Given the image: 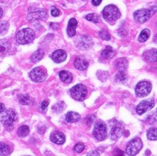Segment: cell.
<instances>
[{
  "label": "cell",
  "mask_w": 157,
  "mask_h": 156,
  "mask_svg": "<svg viewBox=\"0 0 157 156\" xmlns=\"http://www.w3.org/2000/svg\"><path fill=\"white\" fill-rule=\"evenodd\" d=\"M35 38V34L34 31L29 28H25L19 31L17 36L16 40L20 44H27L32 43Z\"/></svg>",
  "instance_id": "6da1fadb"
},
{
  "label": "cell",
  "mask_w": 157,
  "mask_h": 156,
  "mask_svg": "<svg viewBox=\"0 0 157 156\" xmlns=\"http://www.w3.org/2000/svg\"><path fill=\"white\" fill-rule=\"evenodd\" d=\"M16 119H17V117H16V113L14 110L8 109L2 115L1 121L5 128L10 131L13 128Z\"/></svg>",
  "instance_id": "7a4b0ae2"
},
{
  "label": "cell",
  "mask_w": 157,
  "mask_h": 156,
  "mask_svg": "<svg viewBox=\"0 0 157 156\" xmlns=\"http://www.w3.org/2000/svg\"><path fill=\"white\" fill-rule=\"evenodd\" d=\"M103 16L107 22H113L119 19L121 13L116 6L109 5L104 8L103 11Z\"/></svg>",
  "instance_id": "3957f363"
},
{
  "label": "cell",
  "mask_w": 157,
  "mask_h": 156,
  "mask_svg": "<svg viewBox=\"0 0 157 156\" xmlns=\"http://www.w3.org/2000/svg\"><path fill=\"white\" fill-rule=\"evenodd\" d=\"M71 97L76 101H83L88 94L87 88L82 84H78L70 90Z\"/></svg>",
  "instance_id": "277c9868"
},
{
  "label": "cell",
  "mask_w": 157,
  "mask_h": 156,
  "mask_svg": "<svg viewBox=\"0 0 157 156\" xmlns=\"http://www.w3.org/2000/svg\"><path fill=\"white\" fill-rule=\"evenodd\" d=\"M93 136L98 141L104 140L107 137V126L102 121H98L94 126Z\"/></svg>",
  "instance_id": "5b68a950"
},
{
  "label": "cell",
  "mask_w": 157,
  "mask_h": 156,
  "mask_svg": "<svg viewBox=\"0 0 157 156\" xmlns=\"http://www.w3.org/2000/svg\"><path fill=\"white\" fill-rule=\"evenodd\" d=\"M143 147L142 140L139 138H136L128 143L126 147V153L129 155H137Z\"/></svg>",
  "instance_id": "8992f818"
},
{
  "label": "cell",
  "mask_w": 157,
  "mask_h": 156,
  "mask_svg": "<svg viewBox=\"0 0 157 156\" xmlns=\"http://www.w3.org/2000/svg\"><path fill=\"white\" fill-rule=\"evenodd\" d=\"M29 76L33 81L36 83H40L46 80L47 77V69L44 67L35 68L30 72Z\"/></svg>",
  "instance_id": "52a82bcc"
},
{
  "label": "cell",
  "mask_w": 157,
  "mask_h": 156,
  "mask_svg": "<svg viewBox=\"0 0 157 156\" xmlns=\"http://www.w3.org/2000/svg\"><path fill=\"white\" fill-rule=\"evenodd\" d=\"M152 85L148 81H141L136 86L135 93L139 97H144L147 96L151 91Z\"/></svg>",
  "instance_id": "ba28073f"
},
{
  "label": "cell",
  "mask_w": 157,
  "mask_h": 156,
  "mask_svg": "<svg viewBox=\"0 0 157 156\" xmlns=\"http://www.w3.org/2000/svg\"><path fill=\"white\" fill-rule=\"evenodd\" d=\"M152 13L150 9H141L134 13L135 20L139 23H144L150 19Z\"/></svg>",
  "instance_id": "9c48e42d"
},
{
  "label": "cell",
  "mask_w": 157,
  "mask_h": 156,
  "mask_svg": "<svg viewBox=\"0 0 157 156\" xmlns=\"http://www.w3.org/2000/svg\"><path fill=\"white\" fill-rule=\"evenodd\" d=\"M155 106V101L153 99H148L143 101L141 102L138 105V106L136 108L137 113L141 115V114L146 113L147 111L152 109Z\"/></svg>",
  "instance_id": "30bf717a"
},
{
  "label": "cell",
  "mask_w": 157,
  "mask_h": 156,
  "mask_svg": "<svg viewBox=\"0 0 157 156\" xmlns=\"http://www.w3.org/2000/svg\"><path fill=\"white\" fill-rule=\"evenodd\" d=\"M92 44L93 42L92 39L87 35H83L78 39L77 46L82 50H86V49H88L92 46Z\"/></svg>",
  "instance_id": "8fae6325"
},
{
  "label": "cell",
  "mask_w": 157,
  "mask_h": 156,
  "mask_svg": "<svg viewBox=\"0 0 157 156\" xmlns=\"http://www.w3.org/2000/svg\"><path fill=\"white\" fill-rule=\"evenodd\" d=\"M67 54L66 52L63 50H57L53 52L52 55V59L55 62L59 64L63 62L67 59Z\"/></svg>",
  "instance_id": "7c38bea8"
},
{
  "label": "cell",
  "mask_w": 157,
  "mask_h": 156,
  "mask_svg": "<svg viewBox=\"0 0 157 156\" xmlns=\"http://www.w3.org/2000/svg\"><path fill=\"white\" fill-rule=\"evenodd\" d=\"M28 19H42L45 20L47 18V13L44 9H39L37 11L30 13L27 16Z\"/></svg>",
  "instance_id": "4fadbf2b"
},
{
  "label": "cell",
  "mask_w": 157,
  "mask_h": 156,
  "mask_svg": "<svg viewBox=\"0 0 157 156\" xmlns=\"http://www.w3.org/2000/svg\"><path fill=\"white\" fill-rule=\"evenodd\" d=\"M143 57L148 62H156L157 61V49L152 48L144 52Z\"/></svg>",
  "instance_id": "5bb4252c"
},
{
  "label": "cell",
  "mask_w": 157,
  "mask_h": 156,
  "mask_svg": "<svg viewBox=\"0 0 157 156\" xmlns=\"http://www.w3.org/2000/svg\"><path fill=\"white\" fill-rule=\"evenodd\" d=\"M51 140L56 144L61 145L65 142L66 138L63 133L56 131L51 135Z\"/></svg>",
  "instance_id": "9a60e30c"
},
{
  "label": "cell",
  "mask_w": 157,
  "mask_h": 156,
  "mask_svg": "<svg viewBox=\"0 0 157 156\" xmlns=\"http://www.w3.org/2000/svg\"><path fill=\"white\" fill-rule=\"evenodd\" d=\"M88 61L85 58H82V57H78L74 61V66L76 67V69L81 71L85 70V69H87L88 68Z\"/></svg>",
  "instance_id": "2e32d148"
},
{
  "label": "cell",
  "mask_w": 157,
  "mask_h": 156,
  "mask_svg": "<svg viewBox=\"0 0 157 156\" xmlns=\"http://www.w3.org/2000/svg\"><path fill=\"white\" fill-rule=\"evenodd\" d=\"M77 26H78L77 20L74 18L70 19L67 27V33H68V35L70 36V37H72V36H74L76 35V28Z\"/></svg>",
  "instance_id": "e0dca14e"
},
{
  "label": "cell",
  "mask_w": 157,
  "mask_h": 156,
  "mask_svg": "<svg viewBox=\"0 0 157 156\" xmlns=\"http://www.w3.org/2000/svg\"><path fill=\"white\" fill-rule=\"evenodd\" d=\"M128 61L125 58H121L115 62V67L119 72H125L128 68Z\"/></svg>",
  "instance_id": "ac0fdd59"
},
{
  "label": "cell",
  "mask_w": 157,
  "mask_h": 156,
  "mask_svg": "<svg viewBox=\"0 0 157 156\" xmlns=\"http://www.w3.org/2000/svg\"><path fill=\"white\" fill-rule=\"evenodd\" d=\"M11 48V44L6 39L0 40V56L6 55Z\"/></svg>",
  "instance_id": "d6986e66"
},
{
  "label": "cell",
  "mask_w": 157,
  "mask_h": 156,
  "mask_svg": "<svg viewBox=\"0 0 157 156\" xmlns=\"http://www.w3.org/2000/svg\"><path fill=\"white\" fill-rule=\"evenodd\" d=\"M123 133V128L119 126H115L113 127L110 132V137L113 140H116L121 136Z\"/></svg>",
  "instance_id": "ffe728a7"
},
{
  "label": "cell",
  "mask_w": 157,
  "mask_h": 156,
  "mask_svg": "<svg viewBox=\"0 0 157 156\" xmlns=\"http://www.w3.org/2000/svg\"><path fill=\"white\" fill-rule=\"evenodd\" d=\"M59 76L62 81L64 82L65 84L71 83L73 79L71 73H70L69 72L65 71V70L60 71L59 73Z\"/></svg>",
  "instance_id": "44dd1931"
},
{
  "label": "cell",
  "mask_w": 157,
  "mask_h": 156,
  "mask_svg": "<svg viewBox=\"0 0 157 156\" xmlns=\"http://www.w3.org/2000/svg\"><path fill=\"white\" fill-rule=\"evenodd\" d=\"M80 119V115L78 113L70 111L66 115V120L69 123H74L79 121Z\"/></svg>",
  "instance_id": "7402d4cb"
},
{
  "label": "cell",
  "mask_w": 157,
  "mask_h": 156,
  "mask_svg": "<svg viewBox=\"0 0 157 156\" xmlns=\"http://www.w3.org/2000/svg\"><path fill=\"white\" fill-rule=\"evenodd\" d=\"M44 57V52L42 50H38L35 52L31 57V60L33 63H38Z\"/></svg>",
  "instance_id": "603a6c76"
},
{
  "label": "cell",
  "mask_w": 157,
  "mask_h": 156,
  "mask_svg": "<svg viewBox=\"0 0 157 156\" xmlns=\"http://www.w3.org/2000/svg\"><path fill=\"white\" fill-rule=\"evenodd\" d=\"M115 54V52L112 47L107 46L101 52V56L105 59H110L113 58Z\"/></svg>",
  "instance_id": "cb8c5ba5"
},
{
  "label": "cell",
  "mask_w": 157,
  "mask_h": 156,
  "mask_svg": "<svg viewBox=\"0 0 157 156\" xmlns=\"http://www.w3.org/2000/svg\"><path fill=\"white\" fill-rule=\"evenodd\" d=\"M150 35H151V32L149 30L147 29V28H145V29L143 30L139 36V41L140 43L145 42V41H147L148 39L149 38Z\"/></svg>",
  "instance_id": "d4e9b609"
},
{
  "label": "cell",
  "mask_w": 157,
  "mask_h": 156,
  "mask_svg": "<svg viewBox=\"0 0 157 156\" xmlns=\"http://www.w3.org/2000/svg\"><path fill=\"white\" fill-rule=\"evenodd\" d=\"M147 138L150 140H157V128H151L147 131Z\"/></svg>",
  "instance_id": "484cf974"
},
{
  "label": "cell",
  "mask_w": 157,
  "mask_h": 156,
  "mask_svg": "<svg viewBox=\"0 0 157 156\" xmlns=\"http://www.w3.org/2000/svg\"><path fill=\"white\" fill-rule=\"evenodd\" d=\"M10 153V147L5 143H0V155H7Z\"/></svg>",
  "instance_id": "4316f807"
},
{
  "label": "cell",
  "mask_w": 157,
  "mask_h": 156,
  "mask_svg": "<svg viewBox=\"0 0 157 156\" xmlns=\"http://www.w3.org/2000/svg\"><path fill=\"white\" fill-rule=\"evenodd\" d=\"M17 134L20 137H25L29 134V128L27 126H22L19 127Z\"/></svg>",
  "instance_id": "83f0119b"
},
{
  "label": "cell",
  "mask_w": 157,
  "mask_h": 156,
  "mask_svg": "<svg viewBox=\"0 0 157 156\" xmlns=\"http://www.w3.org/2000/svg\"><path fill=\"white\" fill-rule=\"evenodd\" d=\"M65 108H66V105L63 101L58 102V103L55 104L52 106V109L57 113L63 112V110L65 109Z\"/></svg>",
  "instance_id": "f1b7e54d"
},
{
  "label": "cell",
  "mask_w": 157,
  "mask_h": 156,
  "mask_svg": "<svg viewBox=\"0 0 157 156\" xmlns=\"http://www.w3.org/2000/svg\"><path fill=\"white\" fill-rule=\"evenodd\" d=\"M19 101L22 105H29L31 104V98L28 95H21L19 96Z\"/></svg>",
  "instance_id": "f546056e"
},
{
  "label": "cell",
  "mask_w": 157,
  "mask_h": 156,
  "mask_svg": "<svg viewBox=\"0 0 157 156\" xmlns=\"http://www.w3.org/2000/svg\"><path fill=\"white\" fill-rule=\"evenodd\" d=\"M86 19L90 21L97 23L99 21V16L96 13H90L86 17Z\"/></svg>",
  "instance_id": "4dcf8cb0"
},
{
  "label": "cell",
  "mask_w": 157,
  "mask_h": 156,
  "mask_svg": "<svg viewBox=\"0 0 157 156\" xmlns=\"http://www.w3.org/2000/svg\"><path fill=\"white\" fill-rule=\"evenodd\" d=\"M99 36L101 39L105 40H109L111 39V36L108 31H101L99 32Z\"/></svg>",
  "instance_id": "1f68e13d"
},
{
  "label": "cell",
  "mask_w": 157,
  "mask_h": 156,
  "mask_svg": "<svg viewBox=\"0 0 157 156\" xmlns=\"http://www.w3.org/2000/svg\"><path fill=\"white\" fill-rule=\"evenodd\" d=\"M84 148H85V146L83 143H78V144H76L75 147H74V151L77 153H81L82 151H83Z\"/></svg>",
  "instance_id": "d6a6232c"
},
{
  "label": "cell",
  "mask_w": 157,
  "mask_h": 156,
  "mask_svg": "<svg viewBox=\"0 0 157 156\" xmlns=\"http://www.w3.org/2000/svg\"><path fill=\"white\" fill-rule=\"evenodd\" d=\"M117 80L118 81H123L126 80V75L124 72H119V73L117 75Z\"/></svg>",
  "instance_id": "836d02e7"
},
{
  "label": "cell",
  "mask_w": 157,
  "mask_h": 156,
  "mask_svg": "<svg viewBox=\"0 0 157 156\" xmlns=\"http://www.w3.org/2000/svg\"><path fill=\"white\" fill-rule=\"evenodd\" d=\"M51 15L53 17H58L60 15V11L59 9H57L56 7H53L51 9Z\"/></svg>",
  "instance_id": "e575fe53"
},
{
  "label": "cell",
  "mask_w": 157,
  "mask_h": 156,
  "mask_svg": "<svg viewBox=\"0 0 157 156\" xmlns=\"http://www.w3.org/2000/svg\"><path fill=\"white\" fill-rule=\"evenodd\" d=\"M48 104H49V102L48 101H47V100L44 101L42 102V104H41V109H42L43 110H45L47 108V106H48Z\"/></svg>",
  "instance_id": "d590c367"
},
{
  "label": "cell",
  "mask_w": 157,
  "mask_h": 156,
  "mask_svg": "<svg viewBox=\"0 0 157 156\" xmlns=\"http://www.w3.org/2000/svg\"><path fill=\"white\" fill-rule=\"evenodd\" d=\"M102 0H92V3L93 5L95 6H98L100 5V4L101 3Z\"/></svg>",
  "instance_id": "8d00e7d4"
},
{
  "label": "cell",
  "mask_w": 157,
  "mask_h": 156,
  "mask_svg": "<svg viewBox=\"0 0 157 156\" xmlns=\"http://www.w3.org/2000/svg\"><path fill=\"white\" fill-rule=\"evenodd\" d=\"M87 155H100V154H99L97 151H92L88 153Z\"/></svg>",
  "instance_id": "74e56055"
},
{
  "label": "cell",
  "mask_w": 157,
  "mask_h": 156,
  "mask_svg": "<svg viewBox=\"0 0 157 156\" xmlns=\"http://www.w3.org/2000/svg\"><path fill=\"white\" fill-rule=\"evenodd\" d=\"M5 110V105L2 103H0V113H3Z\"/></svg>",
  "instance_id": "f35d334b"
},
{
  "label": "cell",
  "mask_w": 157,
  "mask_h": 156,
  "mask_svg": "<svg viewBox=\"0 0 157 156\" xmlns=\"http://www.w3.org/2000/svg\"><path fill=\"white\" fill-rule=\"evenodd\" d=\"M150 10H151V11L152 15L153 14V13H156V11H157V6L152 7V9H150Z\"/></svg>",
  "instance_id": "ab89813d"
},
{
  "label": "cell",
  "mask_w": 157,
  "mask_h": 156,
  "mask_svg": "<svg viewBox=\"0 0 157 156\" xmlns=\"http://www.w3.org/2000/svg\"><path fill=\"white\" fill-rule=\"evenodd\" d=\"M2 15H3V10L1 7H0V19L2 17Z\"/></svg>",
  "instance_id": "60d3db41"
},
{
  "label": "cell",
  "mask_w": 157,
  "mask_h": 156,
  "mask_svg": "<svg viewBox=\"0 0 157 156\" xmlns=\"http://www.w3.org/2000/svg\"><path fill=\"white\" fill-rule=\"evenodd\" d=\"M154 42L157 43V35H156L155 36H154Z\"/></svg>",
  "instance_id": "b9f144b4"
},
{
  "label": "cell",
  "mask_w": 157,
  "mask_h": 156,
  "mask_svg": "<svg viewBox=\"0 0 157 156\" xmlns=\"http://www.w3.org/2000/svg\"><path fill=\"white\" fill-rule=\"evenodd\" d=\"M82 1H86V0H82Z\"/></svg>",
  "instance_id": "7bdbcfd3"
}]
</instances>
